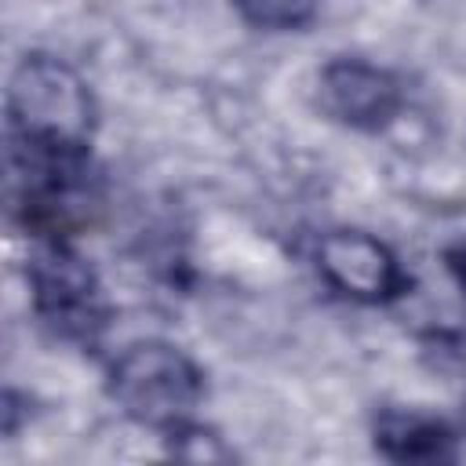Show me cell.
<instances>
[{"label": "cell", "mask_w": 466, "mask_h": 466, "mask_svg": "<svg viewBox=\"0 0 466 466\" xmlns=\"http://www.w3.org/2000/svg\"><path fill=\"white\" fill-rule=\"evenodd\" d=\"M324 0H233L237 15L269 33H288V29H306L320 15Z\"/></svg>", "instance_id": "8"}, {"label": "cell", "mask_w": 466, "mask_h": 466, "mask_svg": "<svg viewBox=\"0 0 466 466\" xmlns=\"http://www.w3.org/2000/svg\"><path fill=\"white\" fill-rule=\"evenodd\" d=\"M109 397L127 419L167 433L193 419V408L204 397V371L175 342L138 339L113 360Z\"/></svg>", "instance_id": "3"}, {"label": "cell", "mask_w": 466, "mask_h": 466, "mask_svg": "<svg viewBox=\"0 0 466 466\" xmlns=\"http://www.w3.org/2000/svg\"><path fill=\"white\" fill-rule=\"evenodd\" d=\"M320 109L353 127V131H382L390 127L404 109V87L400 80L364 58H331L317 76Z\"/></svg>", "instance_id": "6"}, {"label": "cell", "mask_w": 466, "mask_h": 466, "mask_svg": "<svg viewBox=\"0 0 466 466\" xmlns=\"http://www.w3.org/2000/svg\"><path fill=\"white\" fill-rule=\"evenodd\" d=\"M375 451L393 462H451L459 459V433L415 408H382L371 426Z\"/></svg>", "instance_id": "7"}, {"label": "cell", "mask_w": 466, "mask_h": 466, "mask_svg": "<svg viewBox=\"0 0 466 466\" xmlns=\"http://www.w3.org/2000/svg\"><path fill=\"white\" fill-rule=\"evenodd\" d=\"M11 208L33 240H73L106 204V178L91 146H7Z\"/></svg>", "instance_id": "1"}, {"label": "cell", "mask_w": 466, "mask_h": 466, "mask_svg": "<svg viewBox=\"0 0 466 466\" xmlns=\"http://www.w3.org/2000/svg\"><path fill=\"white\" fill-rule=\"evenodd\" d=\"M317 273L320 280L350 302L382 306L408 291V273L397 255L364 229H328L317 240Z\"/></svg>", "instance_id": "5"}, {"label": "cell", "mask_w": 466, "mask_h": 466, "mask_svg": "<svg viewBox=\"0 0 466 466\" xmlns=\"http://www.w3.org/2000/svg\"><path fill=\"white\" fill-rule=\"evenodd\" d=\"M25 284L40 324L76 346H95L109 324V299L95 266L69 240H36L25 262Z\"/></svg>", "instance_id": "4"}, {"label": "cell", "mask_w": 466, "mask_h": 466, "mask_svg": "<svg viewBox=\"0 0 466 466\" xmlns=\"http://www.w3.org/2000/svg\"><path fill=\"white\" fill-rule=\"evenodd\" d=\"M95 98L84 76L55 55H25L7 80V142L91 146Z\"/></svg>", "instance_id": "2"}, {"label": "cell", "mask_w": 466, "mask_h": 466, "mask_svg": "<svg viewBox=\"0 0 466 466\" xmlns=\"http://www.w3.org/2000/svg\"><path fill=\"white\" fill-rule=\"evenodd\" d=\"M444 262H448V273L455 277V284L462 288V299H466V244H451L444 251Z\"/></svg>", "instance_id": "9"}]
</instances>
